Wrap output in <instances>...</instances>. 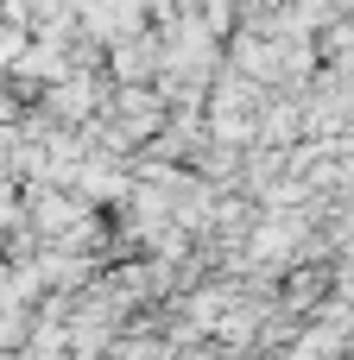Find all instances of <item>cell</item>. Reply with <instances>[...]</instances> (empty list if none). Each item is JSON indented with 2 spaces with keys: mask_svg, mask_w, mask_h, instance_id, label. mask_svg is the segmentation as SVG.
<instances>
[{
  "mask_svg": "<svg viewBox=\"0 0 354 360\" xmlns=\"http://www.w3.org/2000/svg\"><path fill=\"white\" fill-rule=\"evenodd\" d=\"M291 240H298V221H266V228L253 234V247H260V253H279V259L291 253Z\"/></svg>",
  "mask_w": 354,
  "mask_h": 360,
  "instance_id": "obj_1",
  "label": "cell"
},
{
  "mask_svg": "<svg viewBox=\"0 0 354 360\" xmlns=\"http://www.w3.org/2000/svg\"><path fill=\"white\" fill-rule=\"evenodd\" d=\"M152 63H158V57H152V44H146V38H133V51H120V70H133V76H139V70H152Z\"/></svg>",
  "mask_w": 354,
  "mask_h": 360,
  "instance_id": "obj_2",
  "label": "cell"
}]
</instances>
